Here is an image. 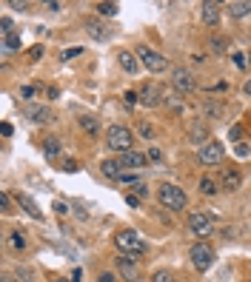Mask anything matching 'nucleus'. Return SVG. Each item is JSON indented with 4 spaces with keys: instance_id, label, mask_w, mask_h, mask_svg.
Wrapping results in <instances>:
<instances>
[{
    "instance_id": "nucleus-4",
    "label": "nucleus",
    "mask_w": 251,
    "mask_h": 282,
    "mask_svg": "<svg viewBox=\"0 0 251 282\" xmlns=\"http://www.w3.org/2000/svg\"><path fill=\"white\" fill-rule=\"evenodd\" d=\"M137 57L143 60V66L149 69L151 74H160V72H165V69H169V60H165L160 51L149 49V46H137Z\"/></svg>"
},
{
    "instance_id": "nucleus-14",
    "label": "nucleus",
    "mask_w": 251,
    "mask_h": 282,
    "mask_svg": "<svg viewBox=\"0 0 251 282\" xmlns=\"http://www.w3.org/2000/svg\"><path fill=\"white\" fill-rule=\"evenodd\" d=\"M200 20L206 23V26H217V23H220V3L206 0V3L200 6Z\"/></svg>"
},
{
    "instance_id": "nucleus-7",
    "label": "nucleus",
    "mask_w": 251,
    "mask_h": 282,
    "mask_svg": "<svg viewBox=\"0 0 251 282\" xmlns=\"http://www.w3.org/2000/svg\"><path fill=\"white\" fill-rule=\"evenodd\" d=\"M222 154H226L222 143H217V140H208L206 145H200L197 160H200L203 166H217V163H222Z\"/></svg>"
},
{
    "instance_id": "nucleus-2",
    "label": "nucleus",
    "mask_w": 251,
    "mask_h": 282,
    "mask_svg": "<svg viewBox=\"0 0 251 282\" xmlns=\"http://www.w3.org/2000/svg\"><path fill=\"white\" fill-rule=\"evenodd\" d=\"M115 245L120 254H126V257H140V254H146V242L140 239V234L134 231V228H123V231L115 234Z\"/></svg>"
},
{
    "instance_id": "nucleus-54",
    "label": "nucleus",
    "mask_w": 251,
    "mask_h": 282,
    "mask_svg": "<svg viewBox=\"0 0 251 282\" xmlns=\"http://www.w3.org/2000/svg\"><path fill=\"white\" fill-rule=\"evenodd\" d=\"M248 282H251V279H248Z\"/></svg>"
},
{
    "instance_id": "nucleus-5",
    "label": "nucleus",
    "mask_w": 251,
    "mask_h": 282,
    "mask_svg": "<svg viewBox=\"0 0 251 282\" xmlns=\"http://www.w3.org/2000/svg\"><path fill=\"white\" fill-rule=\"evenodd\" d=\"M188 228H191L194 237L206 239L208 234L214 231V217L206 214V211H194V214H188Z\"/></svg>"
},
{
    "instance_id": "nucleus-52",
    "label": "nucleus",
    "mask_w": 251,
    "mask_h": 282,
    "mask_svg": "<svg viewBox=\"0 0 251 282\" xmlns=\"http://www.w3.org/2000/svg\"><path fill=\"white\" fill-rule=\"evenodd\" d=\"M245 66H248V69H251V51H248V54H245Z\"/></svg>"
},
{
    "instance_id": "nucleus-37",
    "label": "nucleus",
    "mask_w": 251,
    "mask_h": 282,
    "mask_svg": "<svg viewBox=\"0 0 251 282\" xmlns=\"http://www.w3.org/2000/svg\"><path fill=\"white\" fill-rule=\"evenodd\" d=\"M0 29H3V37H6V35H12V17H3V20H0Z\"/></svg>"
},
{
    "instance_id": "nucleus-13",
    "label": "nucleus",
    "mask_w": 251,
    "mask_h": 282,
    "mask_svg": "<svg viewBox=\"0 0 251 282\" xmlns=\"http://www.w3.org/2000/svg\"><path fill=\"white\" fill-rule=\"evenodd\" d=\"M220 180H222V188H226L229 194H234L237 188L243 185V174H240V168H234V166H226V171L220 174Z\"/></svg>"
},
{
    "instance_id": "nucleus-42",
    "label": "nucleus",
    "mask_w": 251,
    "mask_h": 282,
    "mask_svg": "<svg viewBox=\"0 0 251 282\" xmlns=\"http://www.w3.org/2000/svg\"><path fill=\"white\" fill-rule=\"evenodd\" d=\"M97 282H117V276L111 274V271H103V274L97 276Z\"/></svg>"
},
{
    "instance_id": "nucleus-15",
    "label": "nucleus",
    "mask_w": 251,
    "mask_h": 282,
    "mask_svg": "<svg viewBox=\"0 0 251 282\" xmlns=\"http://www.w3.org/2000/svg\"><path fill=\"white\" fill-rule=\"evenodd\" d=\"M17 205H20V211H26L32 220H43V211H40V205H37L29 194H17Z\"/></svg>"
},
{
    "instance_id": "nucleus-33",
    "label": "nucleus",
    "mask_w": 251,
    "mask_h": 282,
    "mask_svg": "<svg viewBox=\"0 0 251 282\" xmlns=\"http://www.w3.org/2000/svg\"><path fill=\"white\" fill-rule=\"evenodd\" d=\"M80 54H83V49H80V46H72V49H63V54H60V57L72 60V57H80Z\"/></svg>"
},
{
    "instance_id": "nucleus-46",
    "label": "nucleus",
    "mask_w": 251,
    "mask_h": 282,
    "mask_svg": "<svg viewBox=\"0 0 251 282\" xmlns=\"http://www.w3.org/2000/svg\"><path fill=\"white\" fill-rule=\"evenodd\" d=\"M131 194H137V197H149V188H146V185H137L134 191H131Z\"/></svg>"
},
{
    "instance_id": "nucleus-50",
    "label": "nucleus",
    "mask_w": 251,
    "mask_h": 282,
    "mask_svg": "<svg viewBox=\"0 0 251 282\" xmlns=\"http://www.w3.org/2000/svg\"><path fill=\"white\" fill-rule=\"evenodd\" d=\"M9 6H12V9H20V12H23V9H26V3H20V0H12Z\"/></svg>"
},
{
    "instance_id": "nucleus-49",
    "label": "nucleus",
    "mask_w": 251,
    "mask_h": 282,
    "mask_svg": "<svg viewBox=\"0 0 251 282\" xmlns=\"http://www.w3.org/2000/svg\"><path fill=\"white\" fill-rule=\"evenodd\" d=\"M234 63L240 66V69H243V66H245V54H234Z\"/></svg>"
},
{
    "instance_id": "nucleus-24",
    "label": "nucleus",
    "mask_w": 251,
    "mask_h": 282,
    "mask_svg": "<svg viewBox=\"0 0 251 282\" xmlns=\"http://www.w3.org/2000/svg\"><path fill=\"white\" fill-rule=\"evenodd\" d=\"M80 129L86 131V134H97V131H100V123H97V120H94V117H80Z\"/></svg>"
},
{
    "instance_id": "nucleus-22",
    "label": "nucleus",
    "mask_w": 251,
    "mask_h": 282,
    "mask_svg": "<svg viewBox=\"0 0 251 282\" xmlns=\"http://www.w3.org/2000/svg\"><path fill=\"white\" fill-rule=\"evenodd\" d=\"M165 106H169V109L174 111V114H180V111L186 109V103H183V94H165Z\"/></svg>"
},
{
    "instance_id": "nucleus-32",
    "label": "nucleus",
    "mask_w": 251,
    "mask_h": 282,
    "mask_svg": "<svg viewBox=\"0 0 251 282\" xmlns=\"http://www.w3.org/2000/svg\"><path fill=\"white\" fill-rule=\"evenodd\" d=\"M117 180H120V182H129V185H140V171H134V174H120Z\"/></svg>"
},
{
    "instance_id": "nucleus-39",
    "label": "nucleus",
    "mask_w": 251,
    "mask_h": 282,
    "mask_svg": "<svg viewBox=\"0 0 251 282\" xmlns=\"http://www.w3.org/2000/svg\"><path fill=\"white\" fill-rule=\"evenodd\" d=\"M77 160H63V171H69V174H74V171H77Z\"/></svg>"
},
{
    "instance_id": "nucleus-6",
    "label": "nucleus",
    "mask_w": 251,
    "mask_h": 282,
    "mask_svg": "<svg viewBox=\"0 0 251 282\" xmlns=\"http://www.w3.org/2000/svg\"><path fill=\"white\" fill-rule=\"evenodd\" d=\"M188 260H191V265L197 268V271H208V268L214 265V251H211L206 242H197V245H191V251H188Z\"/></svg>"
},
{
    "instance_id": "nucleus-19",
    "label": "nucleus",
    "mask_w": 251,
    "mask_h": 282,
    "mask_svg": "<svg viewBox=\"0 0 251 282\" xmlns=\"http://www.w3.org/2000/svg\"><path fill=\"white\" fill-rule=\"evenodd\" d=\"M43 154H46V160H54L60 154V140L58 137H46L43 140Z\"/></svg>"
},
{
    "instance_id": "nucleus-40",
    "label": "nucleus",
    "mask_w": 251,
    "mask_h": 282,
    "mask_svg": "<svg viewBox=\"0 0 251 282\" xmlns=\"http://www.w3.org/2000/svg\"><path fill=\"white\" fill-rule=\"evenodd\" d=\"M40 54H43V46H40V43L29 49V60H40Z\"/></svg>"
},
{
    "instance_id": "nucleus-26",
    "label": "nucleus",
    "mask_w": 251,
    "mask_h": 282,
    "mask_svg": "<svg viewBox=\"0 0 251 282\" xmlns=\"http://www.w3.org/2000/svg\"><path fill=\"white\" fill-rule=\"evenodd\" d=\"M200 194L203 197H214L217 194V185H214L211 177H203V180H200Z\"/></svg>"
},
{
    "instance_id": "nucleus-31",
    "label": "nucleus",
    "mask_w": 251,
    "mask_h": 282,
    "mask_svg": "<svg viewBox=\"0 0 251 282\" xmlns=\"http://www.w3.org/2000/svg\"><path fill=\"white\" fill-rule=\"evenodd\" d=\"M97 12L103 17H115L117 15V3H97Z\"/></svg>"
},
{
    "instance_id": "nucleus-25",
    "label": "nucleus",
    "mask_w": 251,
    "mask_h": 282,
    "mask_svg": "<svg viewBox=\"0 0 251 282\" xmlns=\"http://www.w3.org/2000/svg\"><path fill=\"white\" fill-rule=\"evenodd\" d=\"M103 174H106V177H111V180H117V177H120V166H117V160H106V163H103Z\"/></svg>"
},
{
    "instance_id": "nucleus-23",
    "label": "nucleus",
    "mask_w": 251,
    "mask_h": 282,
    "mask_svg": "<svg viewBox=\"0 0 251 282\" xmlns=\"http://www.w3.org/2000/svg\"><path fill=\"white\" fill-rule=\"evenodd\" d=\"M203 111H206L208 117H222L226 114V106H222L220 100H208V103H203Z\"/></svg>"
},
{
    "instance_id": "nucleus-51",
    "label": "nucleus",
    "mask_w": 251,
    "mask_h": 282,
    "mask_svg": "<svg viewBox=\"0 0 251 282\" xmlns=\"http://www.w3.org/2000/svg\"><path fill=\"white\" fill-rule=\"evenodd\" d=\"M243 91H245V94H248V97H251V77H248V80H245V86H243Z\"/></svg>"
},
{
    "instance_id": "nucleus-16",
    "label": "nucleus",
    "mask_w": 251,
    "mask_h": 282,
    "mask_svg": "<svg viewBox=\"0 0 251 282\" xmlns=\"http://www.w3.org/2000/svg\"><path fill=\"white\" fill-rule=\"evenodd\" d=\"M188 137H191V143L206 145V143H208V126L200 123V120H194V123L188 126Z\"/></svg>"
},
{
    "instance_id": "nucleus-27",
    "label": "nucleus",
    "mask_w": 251,
    "mask_h": 282,
    "mask_svg": "<svg viewBox=\"0 0 251 282\" xmlns=\"http://www.w3.org/2000/svg\"><path fill=\"white\" fill-rule=\"evenodd\" d=\"M211 51L226 54V51H229V40H226V37H220V35H214V37H211Z\"/></svg>"
},
{
    "instance_id": "nucleus-38",
    "label": "nucleus",
    "mask_w": 251,
    "mask_h": 282,
    "mask_svg": "<svg viewBox=\"0 0 251 282\" xmlns=\"http://www.w3.org/2000/svg\"><path fill=\"white\" fill-rule=\"evenodd\" d=\"M229 137L234 140V143H243V129H240V126H234V129L229 131Z\"/></svg>"
},
{
    "instance_id": "nucleus-35",
    "label": "nucleus",
    "mask_w": 251,
    "mask_h": 282,
    "mask_svg": "<svg viewBox=\"0 0 251 282\" xmlns=\"http://www.w3.org/2000/svg\"><path fill=\"white\" fill-rule=\"evenodd\" d=\"M9 208H12V200H9V194L3 191V194H0V211H3V214H9Z\"/></svg>"
},
{
    "instance_id": "nucleus-12",
    "label": "nucleus",
    "mask_w": 251,
    "mask_h": 282,
    "mask_svg": "<svg viewBox=\"0 0 251 282\" xmlns=\"http://www.w3.org/2000/svg\"><path fill=\"white\" fill-rule=\"evenodd\" d=\"M146 163H149V157L140 154V151H126V154L117 157V166H120V168H137V171H143Z\"/></svg>"
},
{
    "instance_id": "nucleus-20",
    "label": "nucleus",
    "mask_w": 251,
    "mask_h": 282,
    "mask_svg": "<svg viewBox=\"0 0 251 282\" xmlns=\"http://www.w3.org/2000/svg\"><path fill=\"white\" fill-rule=\"evenodd\" d=\"M86 32L92 35V40H97V43H103V40H106V29H103L97 20H86Z\"/></svg>"
},
{
    "instance_id": "nucleus-11",
    "label": "nucleus",
    "mask_w": 251,
    "mask_h": 282,
    "mask_svg": "<svg viewBox=\"0 0 251 282\" xmlns=\"http://www.w3.org/2000/svg\"><path fill=\"white\" fill-rule=\"evenodd\" d=\"M23 114L29 117L32 123H37V126H43V123H49L51 117V109L49 106H46V103H29V106H26V109H23Z\"/></svg>"
},
{
    "instance_id": "nucleus-29",
    "label": "nucleus",
    "mask_w": 251,
    "mask_h": 282,
    "mask_svg": "<svg viewBox=\"0 0 251 282\" xmlns=\"http://www.w3.org/2000/svg\"><path fill=\"white\" fill-rule=\"evenodd\" d=\"M137 131H140V137H146V140L154 137V126H151L149 120H140V123H137Z\"/></svg>"
},
{
    "instance_id": "nucleus-21",
    "label": "nucleus",
    "mask_w": 251,
    "mask_h": 282,
    "mask_svg": "<svg viewBox=\"0 0 251 282\" xmlns=\"http://www.w3.org/2000/svg\"><path fill=\"white\" fill-rule=\"evenodd\" d=\"M9 245L15 248V251H26V248H29L26 234H23V231H12V234H9Z\"/></svg>"
},
{
    "instance_id": "nucleus-9",
    "label": "nucleus",
    "mask_w": 251,
    "mask_h": 282,
    "mask_svg": "<svg viewBox=\"0 0 251 282\" xmlns=\"http://www.w3.org/2000/svg\"><path fill=\"white\" fill-rule=\"evenodd\" d=\"M115 265H117V274H120L126 282H137V279H140V268H137L134 257H126V254H120V257L115 260Z\"/></svg>"
},
{
    "instance_id": "nucleus-28",
    "label": "nucleus",
    "mask_w": 251,
    "mask_h": 282,
    "mask_svg": "<svg viewBox=\"0 0 251 282\" xmlns=\"http://www.w3.org/2000/svg\"><path fill=\"white\" fill-rule=\"evenodd\" d=\"M151 282H177V276H174V271H154L151 274Z\"/></svg>"
},
{
    "instance_id": "nucleus-34",
    "label": "nucleus",
    "mask_w": 251,
    "mask_h": 282,
    "mask_svg": "<svg viewBox=\"0 0 251 282\" xmlns=\"http://www.w3.org/2000/svg\"><path fill=\"white\" fill-rule=\"evenodd\" d=\"M123 100H126V106H134V103H140V91H126Z\"/></svg>"
},
{
    "instance_id": "nucleus-17",
    "label": "nucleus",
    "mask_w": 251,
    "mask_h": 282,
    "mask_svg": "<svg viewBox=\"0 0 251 282\" xmlns=\"http://www.w3.org/2000/svg\"><path fill=\"white\" fill-rule=\"evenodd\" d=\"M117 63H120V69L123 72H129V74H137V69H140V60L131 54V51H117Z\"/></svg>"
},
{
    "instance_id": "nucleus-43",
    "label": "nucleus",
    "mask_w": 251,
    "mask_h": 282,
    "mask_svg": "<svg viewBox=\"0 0 251 282\" xmlns=\"http://www.w3.org/2000/svg\"><path fill=\"white\" fill-rule=\"evenodd\" d=\"M51 208H54V214H69V205H66V203H60V200H58L54 205H51Z\"/></svg>"
},
{
    "instance_id": "nucleus-18",
    "label": "nucleus",
    "mask_w": 251,
    "mask_h": 282,
    "mask_svg": "<svg viewBox=\"0 0 251 282\" xmlns=\"http://www.w3.org/2000/svg\"><path fill=\"white\" fill-rule=\"evenodd\" d=\"M226 12L231 17H245L251 12V0H234V3H226Z\"/></svg>"
},
{
    "instance_id": "nucleus-8",
    "label": "nucleus",
    "mask_w": 251,
    "mask_h": 282,
    "mask_svg": "<svg viewBox=\"0 0 251 282\" xmlns=\"http://www.w3.org/2000/svg\"><path fill=\"white\" fill-rule=\"evenodd\" d=\"M165 103V94L163 88L157 86V83H146L143 88H140V106H146V109H157V106H163Z\"/></svg>"
},
{
    "instance_id": "nucleus-48",
    "label": "nucleus",
    "mask_w": 251,
    "mask_h": 282,
    "mask_svg": "<svg viewBox=\"0 0 251 282\" xmlns=\"http://www.w3.org/2000/svg\"><path fill=\"white\" fill-rule=\"evenodd\" d=\"M12 131H15V129H12V123H3V137H12Z\"/></svg>"
},
{
    "instance_id": "nucleus-41",
    "label": "nucleus",
    "mask_w": 251,
    "mask_h": 282,
    "mask_svg": "<svg viewBox=\"0 0 251 282\" xmlns=\"http://www.w3.org/2000/svg\"><path fill=\"white\" fill-rule=\"evenodd\" d=\"M17 279H23V282H32V271H29V268H17Z\"/></svg>"
},
{
    "instance_id": "nucleus-3",
    "label": "nucleus",
    "mask_w": 251,
    "mask_h": 282,
    "mask_svg": "<svg viewBox=\"0 0 251 282\" xmlns=\"http://www.w3.org/2000/svg\"><path fill=\"white\" fill-rule=\"evenodd\" d=\"M106 143H108V148H111V151H117V154L134 151V148H131V145H134V134H131L126 126H111V129H108V134H106Z\"/></svg>"
},
{
    "instance_id": "nucleus-44",
    "label": "nucleus",
    "mask_w": 251,
    "mask_h": 282,
    "mask_svg": "<svg viewBox=\"0 0 251 282\" xmlns=\"http://www.w3.org/2000/svg\"><path fill=\"white\" fill-rule=\"evenodd\" d=\"M160 157H163L160 148H149V160H151V163H160Z\"/></svg>"
},
{
    "instance_id": "nucleus-53",
    "label": "nucleus",
    "mask_w": 251,
    "mask_h": 282,
    "mask_svg": "<svg viewBox=\"0 0 251 282\" xmlns=\"http://www.w3.org/2000/svg\"><path fill=\"white\" fill-rule=\"evenodd\" d=\"M51 282H72V279H60V276H54V279H51Z\"/></svg>"
},
{
    "instance_id": "nucleus-36",
    "label": "nucleus",
    "mask_w": 251,
    "mask_h": 282,
    "mask_svg": "<svg viewBox=\"0 0 251 282\" xmlns=\"http://www.w3.org/2000/svg\"><path fill=\"white\" fill-rule=\"evenodd\" d=\"M248 151H251L248 143H237V145H234V154H237V157H248Z\"/></svg>"
},
{
    "instance_id": "nucleus-30",
    "label": "nucleus",
    "mask_w": 251,
    "mask_h": 282,
    "mask_svg": "<svg viewBox=\"0 0 251 282\" xmlns=\"http://www.w3.org/2000/svg\"><path fill=\"white\" fill-rule=\"evenodd\" d=\"M3 49H6V51H17V49H20V37H17V35H6V37H3Z\"/></svg>"
},
{
    "instance_id": "nucleus-1",
    "label": "nucleus",
    "mask_w": 251,
    "mask_h": 282,
    "mask_svg": "<svg viewBox=\"0 0 251 282\" xmlns=\"http://www.w3.org/2000/svg\"><path fill=\"white\" fill-rule=\"evenodd\" d=\"M157 200L169 211H183L188 205L186 191H183L180 185H174V182H160V185H157Z\"/></svg>"
},
{
    "instance_id": "nucleus-45",
    "label": "nucleus",
    "mask_w": 251,
    "mask_h": 282,
    "mask_svg": "<svg viewBox=\"0 0 251 282\" xmlns=\"http://www.w3.org/2000/svg\"><path fill=\"white\" fill-rule=\"evenodd\" d=\"M20 97H26V100H29V97H35V88H32V86H23V88H20Z\"/></svg>"
},
{
    "instance_id": "nucleus-10",
    "label": "nucleus",
    "mask_w": 251,
    "mask_h": 282,
    "mask_svg": "<svg viewBox=\"0 0 251 282\" xmlns=\"http://www.w3.org/2000/svg\"><path fill=\"white\" fill-rule=\"evenodd\" d=\"M172 83H174V88H177L180 94L197 91V80H194V74L186 72V69H174V72H172Z\"/></svg>"
},
{
    "instance_id": "nucleus-47",
    "label": "nucleus",
    "mask_w": 251,
    "mask_h": 282,
    "mask_svg": "<svg viewBox=\"0 0 251 282\" xmlns=\"http://www.w3.org/2000/svg\"><path fill=\"white\" fill-rule=\"evenodd\" d=\"M126 203H129V205H134V208H137V205H140V197H134V194H126Z\"/></svg>"
}]
</instances>
